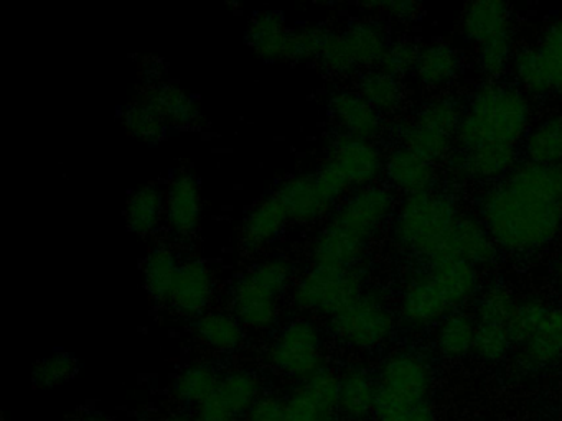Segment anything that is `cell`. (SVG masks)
Masks as SVG:
<instances>
[{
    "label": "cell",
    "mask_w": 562,
    "mask_h": 421,
    "mask_svg": "<svg viewBox=\"0 0 562 421\" xmlns=\"http://www.w3.org/2000/svg\"><path fill=\"white\" fill-rule=\"evenodd\" d=\"M164 200L170 232L179 239L195 236L203 217L202 184L199 178L189 170L177 171L167 183Z\"/></svg>",
    "instance_id": "obj_14"
},
{
    "label": "cell",
    "mask_w": 562,
    "mask_h": 421,
    "mask_svg": "<svg viewBox=\"0 0 562 421\" xmlns=\"http://www.w3.org/2000/svg\"><path fill=\"white\" fill-rule=\"evenodd\" d=\"M513 348L508 329L502 326L476 325L475 354L486 362H498L505 359Z\"/></svg>",
    "instance_id": "obj_44"
},
{
    "label": "cell",
    "mask_w": 562,
    "mask_h": 421,
    "mask_svg": "<svg viewBox=\"0 0 562 421\" xmlns=\"http://www.w3.org/2000/svg\"><path fill=\"white\" fill-rule=\"evenodd\" d=\"M123 122L124 127L133 137L147 141V144H156V141L162 140L167 127H169L166 121L160 117L159 112L143 99H137L136 102L127 105Z\"/></svg>",
    "instance_id": "obj_40"
},
{
    "label": "cell",
    "mask_w": 562,
    "mask_h": 421,
    "mask_svg": "<svg viewBox=\"0 0 562 421\" xmlns=\"http://www.w3.org/2000/svg\"><path fill=\"white\" fill-rule=\"evenodd\" d=\"M522 148L532 163H562V112L548 115L529 128Z\"/></svg>",
    "instance_id": "obj_35"
},
{
    "label": "cell",
    "mask_w": 562,
    "mask_h": 421,
    "mask_svg": "<svg viewBox=\"0 0 562 421\" xmlns=\"http://www.w3.org/2000/svg\"><path fill=\"white\" fill-rule=\"evenodd\" d=\"M376 408L414 411L430 405L432 368L423 355L397 351L387 355L376 371Z\"/></svg>",
    "instance_id": "obj_9"
},
{
    "label": "cell",
    "mask_w": 562,
    "mask_h": 421,
    "mask_svg": "<svg viewBox=\"0 0 562 421\" xmlns=\"http://www.w3.org/2000/svg\"><path fill=\"white\" fill-rule=\"evenodd\" d=\"M482 220L498 249L529 255L562 230V163L522 161L482 197Z\"/></svg>",
    "instance_id": "obj_1"
},
{
    "label": "cell",
    "mask_w": 562,
    "mask_h": 421,
    "mask_svg": "<svg viewBox=\"0 0 562 421\" xmlns=\"http://www.w3.org/2000/svg\"><path fill=\"white\" fill-rule=\"evenodd\" d=\"M160 421H196L186 414H170V417L162 418Z\"/></svg>",
    "instance_id": "obj_52"
},
{
    "label": "cell",
    "mask_w": 562,
    "mask_h": 421,
    "mask_svg": "<svg viewBox=\"0 0 562 421\" xmlns=\"http://www.w3.org/2000/svg\"><path fill=\"white\" fill-rule=\"evenodd\" d=\"M179 262L176 252L169 246L154 247L143 262L144 286L154 301L167 305L173 278H176Z\"/></svg>",
    "instance_id": "obj_36"
},
{
    "label": "cell",
    "mask_w": 562,
    "mask_h": 421,
    "mask_svg": "<svg viewBox=\"0 0 562 421\" xmlns=\"http://www.w3.org/2000/svg\"><path fill=\"white\" fill-rule=\"evenodd\" d=\"M531 102L521 88L490 81L480 86L463 111L456 141L460 150L470 148L518 147L531 128Z\"/></svg>",
    "instance_id": "obj_3"
},
{
    "label": "cell",
    "mask_w": 562,
    "mask_h": 421,
    "mask_svg": "<svg viewBox=\"0 0 562 421\" xmlns=\"http://www.w3.org/2000/svg\"><path fill=\"white\" fill-rule=\"evenodd\" d=\"M345 55L351 72L380 66L381 59L390 48L387 30L376 20H357L341 32Z\"/></svg>",
    "instance_id": "obj_23"
},
{
    "label": "cell",
    "mask_w": 562,
    "mask_h": 421,
    "mask_svg": "<svg viewBox=\"0 0 562 421\" xmlns=\"http://www.w3.org/2000/svg\"><path fill=\"white\" fill-rule=\"evenodd\" d=\"M139 99L153 105L169 127H186L196 124L202 117L199 102L189 92L169 82L149 86L140 92Z\"/></svg>",
    "instance_id": "obj_28"
},
{
    "label": "cell",
    "mask_w": 562,
    "mask_h": 421,
    "mask_svg": "<svg viewBox=\"0 0 562 421\" xmlns=\"http://www.w3.org/2000/svg\"><path fill=\"white\" fill-rule=\"evenodd\" d=\"M330 114L340 134L373 141L383 132L380 112L355 91H340L330 99Z\"/></svg>",
    "instance_id": "obj_22"
},
{
    "label": "cell",
    "mask_w": 562,
    "mask_h": 421,
    "mask_svg": "<svg viewBox=\"0 0 562 421\" xmlns=\"http://www.w3.org/2000/svg\"><path fill=\"white\" fill-rule=\"evenodd\" d=\"M358 92L383 114H394L404 102V89L400 78L387 75L381 69H370L361 76Z\"/></svg>",
    "instance_id": "obj_37"
},
{
    "label": "cell",
    "mask_w": 562,
    "mask_h": 421,
    "mask_svg": "<svg viewBox=\"0 0 562 421\" xmlns=\"http://www.w3.org/2000/svg\"><path fill=\"white\" fill-rule=\"evenodd\" d=\"M460 33L475 48L515 38L513 13L506 3L476 0L469 3L460 15Z\"/></svg>",
    "instance_id": "obj_16"
},
{
    "label": "cell",
    "mask_w": 562,
    "mask_h": 421,
    "mask_svg": "<svg viewBox=\"0 0 562 421\" xmlns=\"http://www.w3.org/2000/svg\"><path fill=\"white\" fill-rule=\"evenodd\" d=\"M292 32L278 10L258 12L249 22L246 42L252 52L268 61L292 58Z\"/></svg>",
    "instance_id": "obj_25"
},
{
    "label": "cell",
    "mask_w": 562,
    "mask_h": 421,
    "mask_svg": "<svg viewBox=\"0 0 562 421\" xmlns=\"http://www.w3.org/2000/svg\"><path fill=\"white\" fill-rule=\"evenodd\" d=\"M437 351L446 359H462L475 351L476 321L473 316L456 311L436 326Z\"/></svg>",
    "instance_id": "obj_34"
},
{
    "label": "cell",
    "mask_w": 562,
    "mask_h": 421,
    "mask_svg": "<svg viewBox=\"0 0 562 421\" xmlns=\"http://www.w3.org/2000/svg\"><path fill=\"white\" fill-rule=\"evenodd\" d=\"M462 58L452 45L434 42L420 48L416 76L427 89L446 88L459 75Z\"/></svg>",
    "instance_id": "obj_31"
},
{
    "label": "cell",
    "mask_w": 562,
    "mask_h": 421,
    "mask_svg": "<svg viewBox=\"0 0 562 421\" xmlns=\"http://www.w3.org/2000/svg\"><path fill=\"white\" fill-rule=\"evenodd\" d=\"M276 193L284 201L291 223L311 226L330 217L337 204L322 191L315 173H301L289 177L279 184Z\"/></svg>",
    "instance_id": "obj_18"
},
{
    "label": "cell",
    "mask_w": 562,
    "mask_h": 421,
    "mask_svg": "<svg viewBox=\"0 0 562 421\" xmlns=\"http://www.w3.org/2000/svg\"><path fill=\"white\" fill-rule=\"evenodd\" d=\"M67 421H111L110 418L100 413H78L75 417L68 418Z\"/></svg>",
    "instance_id": "obj_50"
},
{
    "label": "cell",
    "mask_w": 562,
    "mask_h": 421,
    "mask_svg": "<svg viewBox=\"0 0 562 421\" xmlns=\"http://www.w3.org/2000/svg\"><path fill=\"white\" fill-rule=\"evenodd\" d=\"M549 308L544 301L538 298L521 299L516 306L515 315L508 325V334L513 345L521 348L538 331L539 326L544 321Z\"/></svg>",
    "instance_id": "obj_41"
},
{
    "label": "cell",
    "mask_w": 562,
    "mask_h": 421,
    "mask_svg": "<svg viewBox=\"0 0 562 421\" xmlns=\"http://www.w3.org/2000/svg\"><path fill=\"white\" fill-rule=\"evenodd\" d=\"M450 260L475 266L490 265L498 255V246L485 223L472 214H460L450 237Z\"/></svg>",
    "instance_id": "obj_24"
},
{
    "label": "cell",
    "mask_w": 562,
    "mask_h": 421,
    "mask_svg": "<svg viewBox=\"0 0 562 421\" xmlns=\"http://www.w3.org/2000/svg\"><path fill=\"white\" fill-rule=\"evenodd\" d=\"M460 213L446 194L407 196L397 207L391 226L394 242L404 252L429 265L452 262L450 237Z\"/></svg>",
    "instance_id": "obj_4"
},
{
    "label": "cell",
    "mask_w": 562,
    "mask_h": 421,
    "mask_svg": "<svg viewBox=\"0 0 562 421\" xmlns=\"http://www.w3.org/2000/svg\"><path fill=\"white\" fill-rule=\"evenodd\" d=\"M325 160L338 168L350 181L351 187L373 186L384 173V157L370 140L338 134L327 147Z\"/></svg>",
    "instance_id": "obj_13"
},
{
    "label": "cell",
    "mask_w": 562,
    "mask_h": 421,
    "mask_svg": "<svg viewBox=\"0 0 562 421\" xmlns=\"http://www.w3.org/2000/svg\"><path fill=\"white\" fill-rule=\"evenodd\" d=\"M215 295V275L205 260L192 259L177 270L167 305L182 316L199 318L209 311Z\"/></svg>",
    "instance_id": "obj_15"
},
{
    "label": "cell",
    "mask_w": 562,
    "mask_h": 421,
    "mask_svg": "<svg viewBox=\"0 0 562 421\" xmlns=\"http://www.w3.org/2000/svg\"><path fill=\"white\" fill-rule=\"evenodd\" d=\"M420 48L423 46L417 45L416 42L409 38L391 42L390 48H387L386 55L381 59L380 68L378 69L387 72V75L396 76V78L407 75V72L416 71Z\"/></svg>",
    "instance_id": "obj_43"
},
{
    "label": "cell",
    "mask_w": 562,
    "mask_h": 421,
    "mask_svg": "<svg viewBox=\"0 0 562 421\" xmlns=\"http://www.w3.org/2000/svg\"><path fill=\"white\" fill-rule=\"evenodd\" d=\"M367 249L368 246L364 243L327 224L312 239L308 257L314 266L358 269L367 257Z\"/></svg>",
    "instance_id": "obj_26"
},
{
    "label": "cell",
    "mask_w": 562,
    "mask_h": 421,
    "mask_svg": "<svg viewBox=\"0 0 562 421\" xmlns=\"http://www.w3.org/2000/svg\"><path fill=\"white\" fill-rule=\"evenodd\" d=\"M78 371L80 364L71 352L57 351L35 364L32 384L37 390H50L70 382Z\"/></svg>",
    "instance_id": "obj_39"
},
{
    "label": "cell",
    "mask_w": 562,
    "mask_h": 421,
    "mask_svg": "<svg viewBox=\"0 0 562 421\" xmlns=\"http://www.w3.org/2000/svg\"><path fill=\"white\" fill-rule=\"evenodd\" d=\"M124 216L131 232L139 237L150 236L166 216L164 191L154 183L137 187L127 197Z\"/></svg>",
    "instance_id": "obj_32"
},
{
    "label": "cell",
    "mask_w": 562,
    "mask_h": 421,
    "mask_svg": "<svg viewBox=\"0 0 562 421\" xmlns=\"http://www.w3.org/2000/svg\"><path fill=\"white\" fill-rule=\"evenodd\" d=\"M416 118L436 130L456 137L462 124L463 109L453 99L436 98L423 105Z\"/></svg>",
    "instance_id": "obj_42"
},
{
    "label": "cell",
    "mask_w": 562,
    "mask_h": 421,
    "mask_svg": "<svg viewBox=\"0 0 562 421\" xmlns=\"http://www.w3.org/2000/svg\"><path fill=\"white\" fill-rule=\"evenodd\" d=\"M291 217L288 207L278 193L268 194L259 200L246 214L241 226L243 249L246 252H259L274 243L288 229Z\"/></svg>",
    "instance_id": "obj_19"
},
{
    "label": "cell",
    "mask_w": 562,
    "mask_h": 421,
    "mask_svg": "<svg viewBox=\"0 0 562 421\" xmlns=\"http://www.w3.org/2000/svg\"><path fill=\"white\" fill-rule=\"evenodd\" d=\"M364 9L378 10L384 15L393 16L401 22H411L420 15V3L411 2V0H390V2L364 3Z\"/></svg>",
    "instance_id": "obj_48"
},
{
    "label": "cell",
    "mask_w": 562,
    "mask_h": 421,
    "mask_svg": "<svg viewBox=\"0 0 562 421\" xmlns=\"http://www.w3.org/2000/svg\"><path fill=\"white\" fill-rule=\"evenodd\" d=\"M518 303L519 299H516L508 286L493 283L480 296L473 318H475L476 325L502 326V328L508 329Z\"/></svg>",
    "instance_id": "obj_38"
},
{
    "label": "cell",
    "mask_w": 562,
    "mask_h": 421,
    "mask_svg": "<svg viewBox=\"0 0 562 421\" xmlns=\"http://www.w3.org/2000/svg\"><path fill=\"white\" fill-rule=\"evenodd\" d=\"M396 214V197L390 187L373 184L348 194L331 213L330 226L368 243L384 229Z\"/></svg>",
    "instance_id": "obj_11"
},
{
    "label": "cell",
    "mask_w": 562,
    "mask_h": 421,
    "mask_svg": "<svg viewBox=\"0 0 562 421\" xmlns=\"http://www.w3.org/2000/svg\"><path fill=\"white\" fill-rule=\"evenodd\" d=\"M378 403L376 372L361 362L348 364L340 372L338 414L345 421H367L374 417Z\"/></svg>",
    "instance_id": "obj_21"
},
{
    "label": "cell",
    "mask_w": 562,
    "mask_h": 421,
    "mask_svg": "<svg viewBox=\"0 0 562 421\" xmlns=\"http://www.w3.org/2000/svg\"><path fill=\"white\" fill-rule=\"evenodd\" d=\"M262 357L269 368L297 384L327 367L324 332L312 319H291L274 332Z\"/></svg>",
    "instance_id": "obj_8"
},
{
    "label": "cell",
    "mask_w": 562,
    "mask_h": 421,
    "mask_svg": "<svg viewBox=\"0 0 562 421\" xmlns=\"http://www.w3.org/2000/svg\"><path fill=\"white\" fill-rule=\"evenodd\" d=\"M554 280L558 283L559 288L562 289V252L559 253L558 259L554 262Z\"/></svg>",
    "instance_id": "obj_51"
},
{
    "label": "cell",
    "mask_w": 562,
    "mask_h": 421,
    "mask_svg": "<svg viewBox=\"0 0 562 421\" xmlns=\"http://www.w3.org/2000/svg\"><path fill=\"white\" fill-rule=\"evenodd\" d=\"M289 421H338L337 414H294L289 413Z\"/></svg>",
    "instance_id": "obj_49"
},
{
    "label": "cell",
    "mask_w": 562,
    "mask_h": 421,
    "mask_svg": "<svg viewBox=\"0 0 562 421\" xmlns=\"http://www.w3.org/2000/svg\"><path fill=\"white\" fill-rule=\"evenodd\" d=\"M330 30L317 23L302 25L292 32V58L291 61H311L321 58L322 49L327 42Z\"/></svg>",
    "instance_id": "obj_45"
},
{
    "label": "cell",
    "mask_w": 562,
    "mask_h": 421,
    "mask_svg": "<svg viewBox=\"0 0 562 421\" xmlns=\"http://www.w3.org/2000/svg\"><path fill=\"white\" fill-rule=\"evenodd\" d=\"M243 421H289L285 398L276 394L262 395Z\"/></svg>",
    "instance_id": "obj_47"
},
{
    "label": "cell",
    "mask_w": 562,
    "mask_h": 421,
    "mask_svg": "<svg viewBox=\"0 0 562 421\" xmlns=\"http://www.w3.org/2000/svg\"><path fill=\"white\" fill-rule=\"evenodd\" d=\"M396 312L381 289H364L344 311L328 319L331 335L347 348L371 352L383 348L396 332Z\"/></svg>",
    "instance_id": "obj_7"
},
{
    "label": "cell",
    "mask_w": 562,
    "mask_h": 421,
    "mask_svg": "<svg viewBox=\"0 0 562 421\" xmlns=\"http://www.w3.org/2000/svg\"><path fill=\"white\" fill-rule=\"evenodd\" d=\"M192 329L195 338L216 354L239 351L248 332L232 311L223 309L203 312L193 321Z\"/></svg>",
    "instance_id": "obj_27"
},
{
    "label": "cell",
    "mask_w": 562,
    "mask_h": 421,
    "mask_svg": "<svg viewBox=\"0 0 562 421\" xmlns=\"http://www.w3.org/2000/svg\"><path fill=\"white\" fill-rule=\"evenodd\" d=\"M384 174L391 187L407 196L430 193L437 183V171L432 161L409 148L397 145L384 157Z\"/></svg>",
    "instance_id": "obj_20"
},
{
    "label": "cell",
    "mask_w": 562,
    "mask_h": 421,
    "mask_svg": "<svg viewBox=\"0 0 562 421\" xmlns=\"http://www.w3.org/2000/svg\"><path fill=\"white\" fill-rule=\"evenodd\" d=\"M479 266L469 262L429 265L404 283L397 303L401 325L426 329L459 311L479 293Z\"/></svg>",
    "instance_id": "obj_2"
},
{
    "label": "cell",
    "mask_w": 562,
    "mask_h": 421,
    "mask_svg": "<svg viewBox=\"0 0 562 421\" xmlns=\"http://www.w3.org/2000/svg\"><path fill=\"white\" fill-rule=\"evenodd\" d=\"M518 147H490L470 148L460 150L450 157L449 171L453 180L476 181L486 183L498 178H505L518 164Z\"/></svg>",
    "instance_id": "obj_17"
},
{
    "label": "cell",
    "mask_w": 562,
    "mask_h": 421,
    "mask_svg": "<svg viewBox=\"0 0 562 421\" xmlns=\"http://www.w3.org/2000/svg\"><path fill=\"white\" fill-rule=\"evenodd\" d=\"M367 289V273L358 269L312 265L289 289L292 308L305 315L334 318Z\"/></svg>",
    "instance_id": "obj_6"
},
{
    "label": "cell",
    "mask_w": 562,
    "mask_h": 421,
    "mask_svg": "<svg viewBox=\"0 0 562 421\" xmlns=\"http://www.w3.org/2000/svg\"><path fill=\"white\" fill-rule=\"evenodd\" d=\"M512 69L528 94L562 95V19L549 22L535 45L516 49Z\"/></svg>",
    "instance_id": "obj_10"
},
{
    "label": "cell",
    "mask_w": 562,
    "mask_h": 421,
    "mask_svg": "<svg viewBox=\"0 0 562 421\" xmlns=\"http://www.w3.org/2000/svg\"><path fill=\"white\" fill-rule=\"evenodd\" d=\"M396 137L400 145L416 151L417 155L432 163L449 158L452 153L453 140H456L453 135L436 130V128L417 121L416 117L397 125Z\"/></svg>",
    "instance_id": "obj_33"
},
{
    "label": "cell",
    "mask_w": 562,
    "mask_h": 421,
    "mask_svg": "<svg viewBox=\"0 0 562 421\" xmlns=\"http://www.w3.org/2000/svg\"><path fill=\"white\" fill-rule=\"evenodd\" d=\"M315 178H317L322 191H324L337 206L344 197H347L348 193H353L350 181H348L347 177H345L335 164H331L330 161L324 160V163L321 164L317 173H315Z\"/></svg>",
    "instance_id": "obj_46"
},
{
    "label": "cell",
    "mask_w": 562,
    "mask_h": 421,
    "mask_svg": "<svg viewBox=\"0 0 562 421\" xmlns=\"http://www.w3.org/2000/svg\"><path fill=\"white\" fill-rule=\"evenodd\" d=\"M222 372L210 364L199 361L183 367L172 382V397L177 403L199 410L218 388Z\"/></svg>",
    "instance_id": "obj_29"
},
{
    "label": "cell",
    "mask_w": 562,
    "mask_h": 421,
    "mask_svg": "<svg viewBox=\"0 0 562 421\" xmlns=\"http://www.w3.org/2000/svg\"><path fill=\"white\" fill-rule=\"evenodd\" d=\"M265 394L262 378L255 371L226 372L215 394L196 410V421H243Z\"/></svg>",
    "instance_id": "obj_12"
},
{
    "label": "cell",
    "mask_w": 562,
    "mask_h": 421,
    "mask_svg": "<svg viewBox=\"0 0 562 421\" xmlns=\"http://www.w3.org/2000/svg\"><path fill=\"white\" fill-rule=\"evenodd\" d=\"M294 269L285 257L276 255L256 263L233 282L232 312L246 331L265 334L279 325L281 299L291 285Z\"/></svg>",
    "instance_id": "obj_5"
},
{
    "label": "cell",
    "mask_w": 562,
    "mask_h": 421,
    "mask_svg": "<svg viewBox=\"0 0 562 421\" xmlns=\"http://www.w3.org/2000/svg\"><path fill=\"white\" fill-rule=\"evenodd\" d=\"M519 355L522 364L531 368L562 361V306L549 308L538 331L519 348Z\"/></svg>",
    "instance_id": "obj_30"
}]
</instances>
